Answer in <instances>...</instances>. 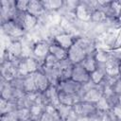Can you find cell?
<instances>
[{
	"label": "cell",
	"instance_id": "obj_14",
	"mask_svg": "<svg viewBox=\"0 0 121 121\" xmlns=\"http://www.w3.org/2000/svg\"><path fill=\"white\" fill-rule=\"evenodd\" d=\"M75 39L76 38H74L71 34H68V33H59V34L54 36L53 43L59 44L62 48L68 50L74 44Z\"/></svg>",
	"mask_w": 121,
	"mask_h": 121
},
{
	"label": "cell",
	"instance_id": "obj_20",
	"mask_svg": "<svg viewBox=\"0 0 121 121\" xmlns=\"http://www.w3.org/2000/svg\"><path fill=\"white\" fill-rule=\"evenodd\" d=\"M90 76H91V83L95 85H101L107 78L105 70L102 66H98V68L95 70L93 73H91Z\"/></svg>",
	"mask_w": 121,
	"mask_h": 121
},
{
	"label": "cell",
	"instance_id": "obj_3",
	"mask_svg": "<svg viewBox=\"0 0 121 121\" xmlns=\"http://www.w3.org/2000/svg\"><path fill=\"white\" fill-rule=\"evenodd\" d=\"M104 95H105V91L102 85H95L92 83V86H90L88 89H84L83 86V90L80 94V98L81 100L95 104Z\"/></svg>",
	"mask_w": 121,
	"mask_h": 121
},
{
	"label": "cell",
	"instance_id": "obj_19",
	"mask_svg": "<svg viewBox=\"0 0 121 121\" xmlns=\"http://www.w3.org/2000/svg\"><path fill=\"white\" fill-rule=\"evenodd\" d=\"M93 55L95 57V61L97 62L98 66H104L109 60H111L113 58V56L110 52L105 51V50H102V49L95 50L94 53H93Z\"/></svg>",
	"mask_w": 121,
	"mask_h": 121
},
{
	"label": "cell",
	"instance_id": "obj_11",
	"mask_svg": "<svg viewBox=\"0 0 121 121\" xmlns=\"http://www.w3.org/2000/svg\"><path fill=\"white\" fill-rule=\"evenodd\" d=\"M49 46L50 43L44 41H39L34 43L32 47V53L37 60H43L49 55Z\"/></svg>",
	"mask_w": 121,
	"mask_h": 121
},
{
	"label": "cell",
	"instance_id": "obj_10",
	"mask_svg": "<svg viewBox=\"0 0 121 121\" xmlns=\"http://www.w3.org/2000/svg\"><path fill=\"white\" fill-rule=\"evenodd\" d=\"M32 76H33V79H34L36 90L40 94L44 93L52 85V83H51L50 79L48 78V77L42 70H38L37 72L32 74Z\"/></svg>",
	"mask_w": 121,
	"mask_h": 121
},
{
	"label": "cell",
	"instance_id": "obj_31",
	"mask_svg": "<svg viewBox=\"0 0 121 121\" xmlns=\"http://www.w3.org/2000/svg\"><path fill=\"white\" fill-rule=\"evenodd\" d=\"M116 105L121 106V94L116 95Z\"/></svg>",
	"mask_w": 121,
	"mask_h": 121
},
{
	"label": "cell",
	"instance_id": "obj_32",
	"mask_svg": "<svg viewBox=\"0 0 121 121\" xmlns=\"http://www.w3.org/2000/svg\"><path fill=\"white\" fill-rule=\"evenodd\" d=\"M118 70H119V76L121 77V60H119V66H118Z\"/></svg>",
	"mask_w": 121,
	"mask_h": 121
},
{
	"label": "cell",
	"instance_id": "obj_5",
	"mask_svg": "<svg viewBox=\"0 0 121 121\" xmlns=\"http://www.w3.org/2000/svg\"><path fill=\"white\" fill-rule=\"evenodd\" d=\"M55 85H56L58 91H62V92L78 95H80V94L83 90V86H84V85H81V84L72 80L71 78L59 80Z\"/></svg>",
	"mask_w": 121,
	"mask_h": 121
},
{
	"label": "cell",
	"instance_id": "obj_24",
	"mask_svg": "<svg viewBox=\"0 0 121 121\" xmlns=\"http://www.w3.org/2000/svg\"><path fill=\"white\" fill-rule=\"evenodd\" d=\"M95 106H96L97 111L103 112H107L108 111L112 110V108L111 103H110V101H109V99H108V97L105 95L99 99L98 102L95 103Z\"/></svg>",
	"mask_w": 121,
	"mask_h": 121
},
{
	"label": "cell",
	"instance_id": "obj_12",
	"mask_svg": "<svg viewBox=\"0 0 121 121\" xmlns=\"http://www.w3.org/2000/svg\"><path fill=\"white\" fill-rule=\"evenodd\" d=\"M92 12L93 11L87 7V5L84 2H79L78 5L74 9L75 17L81 22H90Z\"/></svg>",
	"mask_w": 121,
	"mask_h": 121
},
{
	"label": "cell",
	"instance_id": "obj_2",
	"mask_svg": "<svg viewBox=\"0 0 121 121\" xmlns=\"http://www.w3.org/2000/svg\"><path fill=\"white\" fill-rule=\"evenodd\" d=\"M1 27L3 33L6 34V36L8 38H10L11 40H20V38L23 37L26 32L23 27L13 19L2 22Z\"/></svg>",
	"mask_w": 121,
	"mask_h": 121
},
{
	"label": "cell",
	"instance_id": "obj_17",
	"mask_svg": "<svg viewBox=\"0 0 121 121\" xmlns=\"http://www.w3.org/2000/svg\"><path fill=\"white\" fill-rule=\"evenodd\" d=\"M49 54L54 56L59 61H62L65 60H68V50L62 48L59 44L52 43L49 46Z\"/></svg>",
	"mask_w": 121,
	"mask_h": 121
},
{
	"label": "cell",
	"instance_id": "obj_23",
	"mask_svg": "<svg viewBox=\"0 0 121 121\" xmlns=\"http://www.w3.org/2000/svg\"><path fill=\"white\" fill-rule=\"evenodd\" d=\"M108 15L102 9H96L92 12L91 15V22L93 23H103L107 20Z\"/></svg>",
	"mask_w": 121,
	"mask_h": 121
},
{
	"label": "cell",
	"instance_id": "obj_9",
	"mask_svg": "<svg viewBox=\"0 0 121 121\" xmlns=\"http://www.w3.org/2000/svg\"><path fill=\"white\" fill-rule=\"evenodd\" d=\"M70 78L72 80L81 84V85H86V84L91 82L90 73H88L80 64H74L73 65Z\"/></svg>",
	"mask_w": 121,
	"mask_h": 121
},
{
	"label": "cell",
	"instance_id": "obj_8",
	"mask_svg": "<svg viewBox=\"0 0 121 121\" xmlns=\"http://www.w3.org/2000/svg\"><path fill=\"white\" fill-rule=\"evenodd\" d=\"M88 55L89 53L77 43L68 49V60L72 64H79Z\"/></svg>",
	"mask_w": 121,
	"mask_h": 121
},
{
	"label": "cell",
	"instance_id": "obj_33",
	"mask_svg": "<svg viewBox=\"0 0 121 121\" xmlns=\"http://www.w3.org/2000/svg\"><path fill=\"white\" fill-rule=\"evenodd\" d=\"M28 121H39V119H34V118H31L30 120H28Z\"/></svg>",
	"mask_w": 121,
	"mask_h": 121
},
{
	"label": "cell",
	"instance_id": "obj_15",
	"mask_svg": "<svg viewBox=\"0 0 121 121\" xmlns=\"http://www.w3.org/2000/svg\"><path fill=\"white\" fill-rule=\"evenodd\" d=\"M119 60H120L112 58L104 66H102L104 68V70H105L107 78H115L119 77V70H118Z\"/></svg>",
	"mask_w": 121,
	"mask_h": 121
},
{
	"label": "cell",
	"instance_id": "obj_18",
	"mask_svg": "<svg viewBox=\"0 0 121 121\" xmlns=\"http://www.w3.org/2000/svg\"><path fill=\"white\" fill-rule=\"evenodd\" d=\"M55 107L57 109V112H58V114H59V117H60V121H68L72 116L77 117V115L75 114L72 107L64 106V105H61V104H58Z\"/></svg>",
	"mask_w": 121,
	"mask_h": 121
},
{
	"label": "cell",
	"instance_id": "obj_7",
	"mask_svg": "<svg viewBox=\"0 0 121 121\" xmlns=\"http://www.w3.org/2000/svg\"><path fill=\"white\" fill-rule=\"evenodd\" d=\"M7 60L14 61L22 58L23 43L20 40H10L7 45Z\"/></svg>",
	"mask_w": 121,
	"mask_h": 121
},
{
	"label": "cell",
	"instance_id": "obj_4",
	"mask_svg": "<svg viewBox=\"0 0 121 121\" xmlns=\"http://www.w3.org/2000/svg\"><path fill=\"white\" fill-rule=\"evenodd\" d=\"M72 109L75 114L77 115V117L89 118L97 112V109L95 103H91L84 100H79L78 102H77L74 106H72Z\"/></svg>",
	"mask_w": 121,
	"mask_h": 121
},
{
	"label": "cell",
	"instance_id": "obj_26",
	"mask_svg": "<svg viewBox=\"0 0 121 121\" xmlns=\"http://www.w3.org/2000/svg\"><path fill=\"white\" fill-rule=\"evenodd\" d=\"M28 0H19V1H14V6L15 9L18 12H26L27 9V5H28Z\"/></svg>",
	"mask_w": 121,
	"mask_h": 121
},
{
	"label": "cell",
	"instance_id": "obj_22",
	"mask_svg": "<svg viewBox=\"0 0 121 121\" xmlns=\"http://www.w3.org/2000/svg\"><path fill=\"white\" fill-rule=\"evenodd\" d=\"M42 3L45 11H57L64 5L62 0H43Z\"/></svg>",
	"mask_w": 121,
	"mask_h": 121
},
{
	"label": "cell",
	"instance_id": "obj_6",
	"mask_svg": "<svg viewBox=\"0 0 121 121\" xmlns=\"http://www.w3.org/2000/svg\"><path fill=\"white\" fill-rule=\"evenodd\" d=\"M15 20L22 27L25 31H28L33 29L37 25H38V21L39 18L27 13V12H17L15 18L13 19Z\"/></svg>",
	"mask_w": 121,
	"mask_h": 121
},
{
	"label": "cell",
	"instance_id": "obj_1",
	"mask_svg": "<svg viewBox=\"0 0 121 121\" xmlns=\"http://www.w3.org/2000/svg\"><path fill=\"white\" fill-rule=\"evenodd\" d=\"M18 75L21 77H26L34 74L39 69V62L36 59L31 57H23L17 60Z\"/></svg>",
	"mask_w": 121,
	"mask_h": 121
},
{
	"label": "cell",
	"instance_id": "obj_16",
	"mask_svg": "<svg viewBox=\"0 0 121 121\" xmlns=\"http://www.w3.org/2000/svg\"><path fill=\"white\" fill-rule=\"evenodd\" d=\"M26 12L39 18L42 15L45 13V9L43 6L42 1H37V0H29L28 5H27V9Z\"/></svg>",
	"mask_w": 121,
	"mask_h": 121
},
{
	"label": "cell",
	"instance_id": "obj_13",
	"mask_svg": "<svg viewBox=\"0 0 121 121\" xmlns=\"http://www.w3.org/2000/svg\"><path fill=\"white\" fill-rule=\"evenodd\" d=\"M79 100H81V98H80V95H74V94H69V93L62 92V91H58L59 104L72 107Z\"/></svg>",
	"mask_w": 121,
	"mask_h": 121
},
{
	"label": "cell",
	"instance_id": "obj_29",
	"mask_svg": "<svg viewBox=\"0 0 121 121\" xmlns=\"http://www.w3.org/2000/svg\"><path fill=\"white\" fill-rule=\"evenodd\" d=\"M112 111L115 114V116L118 118V120L121 121V106L120 105H115L112 108Z\"/></svg>",
	"mask_w": 121,
	"mask_h": 121
},
{
	"label": "cell",
	"instance_id": "obj_25",
	"mask_svg": "<svg viewBox=\"0 0 121 121\" xmlns=\"http://www.w3.org/2000/svg\"><path fill=\"white\" fill-rule=\"evenodd\" d=\"M16 110L12 111V112L2 113L1 116H0V121H21L18 114H17Z\"/></svg>",
	"mask_w": 121,
	"mask_h": 121
},
{
	"label": "cell",
	"instance_id": "obj_27",
	"mask_svg": "<svg viewBox=\"0 0 121 121\" xmlns=\"http://www.w3.org/2000/svg\"><path fill=\"white\" fill-rule=\"evenodd\" d=\"M111 90L115 95L121 94V77L120 76L113 81V83L111 86Z\"/></svg>",
	"mask_w": 121,
	"mask_h": 121
},
{
	"label": "cell",
	"instance_id": "obj_30",
	"mask_svg": "<svg viewBox=\"0 0 121 121\" xmlns=\"http://www.w3.org/2000/svg\"><path fill=\"white\" fill-rule=\"evenodd\" d=\"M106 114H107V121H119L118 118L115 116V114L112 112V110L108 111L106 112Z\"/></svg>",
	"mask_w": 121,
	"mask_h": 121
},
{
	"label": "cell",
	"instance_id": "obj_21",
	"mask_svg": "<svg viewBox=\"0 0 121 121\" xmlns=\"http://www.w3.org/2000/svg\"><path fill=\"white\" fill-rule=\"evenodd\" d=\"M79 64L90 74L93 73L95 70H96L98 68V64H97V62L95 60V57H94L93 53L89 54Z\"/></svg>",
	"mask_w": 121,
	"mask_h": 121
},
{
	"label": "cell",
	"instance_id": "obj_28",
	"mask_svg": "<svg viewBox=\"0 0 121 121\" xmlns=\"http://www.w3.org/2000/svg\"><path fill=\"white\" fill-rule=\"evenodd\" d=\"M89 119L90 121H107V114L106 112L97 111L91 117H89Z\"/></svg>",
	"mask_w": 121,
	"mask_h": 121
}]
</instances>
